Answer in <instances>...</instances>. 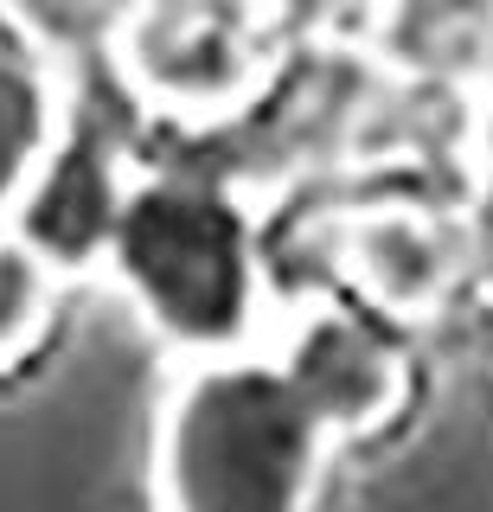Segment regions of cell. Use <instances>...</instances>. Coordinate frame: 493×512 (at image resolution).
Returning a JSON list of instances; mask_svg holds the SVG:
<instances>
[{
  "label": "cell",
  "instance_id": "ba28073f",
  "mask_svg": "<svg viewBox=\"0 0 493 512\" xmlns=\"http://www.w3.org/2000/svg\"><path fill=\"white\" fill-rule=\"evenodd\" d=\"M58 282L65 276H58L33 244H20V237L0 224V372H7L13 359H26V352L39 346V333L52 327Z\"/></svg>",
  "mask_w": 493,
  "mask_h": 512
},
{
  "label": "cell",
  "instance_id": "5b68a950",
  "mask_svg": "<svg viewBox=\"0 0 493 512\" xmlns=\"http://www.w3.org/2000/svg\"><path fill=\"white\" fill-rule=\"evenodd\" d=\"M327 256L372 314L417 320L461 282L468 231L429 192L397 186V192H372L359 205H340L327 218Z\"/></svg>",
  "mask_w": 493,
  "mask_h": 512
},
{
  "label": "cell",
  "instance_id": "6da1fadb",
  "mask_svg": "<svg viewBox=\"0 0 493 512\" xmlns=\"http://www.w3.org/2000/svg\"><path fill=\"white\" fill-rule=\"evenodd\" d=\"M340 436V416L276 333L250 352L186 359L154 410V512H314Z\"/></svg>",
  "mask_w": 493,
  "mask_h": 512
},
{
  "label": "cell",
  "instance_id": "3957f363",
  "mask_svg": "<svg viewBox=\"0 0 493 512\" xmlns=\"http://www.w3.org/2000/svg\"><path fill=\"white\" fill-rule=\"evenodd\" d=\"M282 71V32L263 0H141L116 52L129 103L173 128H237Z\"/></svg>",
  "mask_w": 493,
  "mask_h": 512
},
{
  "label": "cell",
  "instance_id": "277c9868",
  "mask_svg": "<svg viewBox=\"0 0 493 512\" xmlns=\"http://www.w3.org/2000/svg\"><path fill=\"white\" fill-rule=\"evenodd\" d=\"M97 77H116V71H97ZM97 77L58 84V116L45 128V141L26 154L20 180L0 205V224L20 244H33L58 276L103 269L122 199L135 186L129 141H122L116 116H103Z\"/></svg>",
  "mask_w": 493,
  "mask_h": 512
},
{
  "label": "cell",
  "instance_id": "9c48e42d",
  "mask_svg": "<svg viewBox=\"0 0 493 512\" xmlns=\"http://www.w3.org/2000/svg\"><path fill=\"white\" fill-rule=\"evenodd\" d=\"M263 13L276 20L282 39H295V32H321L333 13H346V0H263Z\"/></svg>",
  "mask_w": 493,
  "mask_h": 512
},
{
  "label": "cell",
  "instance_id": "52a82bcc",
  "mask_svg": "<svg viewBox=\"0 0 493 512\" xmlns=\"http://www.w3.org/2000/svg\"><path fill=\"white\" fill-rule=\"evenodd\" d=\"M141 0H0V20L33 45V58L58 84L116 71V52L129 39Z\"/></svg>",
  "mask_w": 493,
  "mask_h": 512
},
{
  "label": "cell",
  "instance_id": "7a4b0ae2",
  "mask_svg": "<svg viewBox=\"0 0 493 512\" xmlns=\"http://www.w3.org/2000/svg\"><path fill=\"white\" fill-rule=\"evenodd\" d=\"M103 276L186 359L250 352L269 320V237L250 192L205 167H135Z\"/></svg>",
  "mask_w": 493,
  "mask_h": 512
},
{
  "label": "cell",
  "instance_id": "30bf717a",
  "mask_svg": "<svg viewBox=\"0 0 493 512\" xmlns=\"http://www.w3.org/2000/svg\"><path fill=\"white\" fill-rule=\"evenodd\" d=\"M474 160H481L487 186H493V103L481 109V122H474Z\"/></svg>",
  "mask_w": 493,
  "mask_h": 512
},
{
  "label": "cell",
  "instance_id": "8992f818",
  "mask_svg": "<svg viewBox=\"0 0 493 512\" xmlns=\"http://www.w3.org/2000/svg\"><path fill=\"white\" fill-rule=\"evenodd\" d=\"M365 58L391 84L461 90L493 64V0H372Z\"/></svg>",
  "mask_w": 493,
  "mask_h": 512
}]
</instances>
